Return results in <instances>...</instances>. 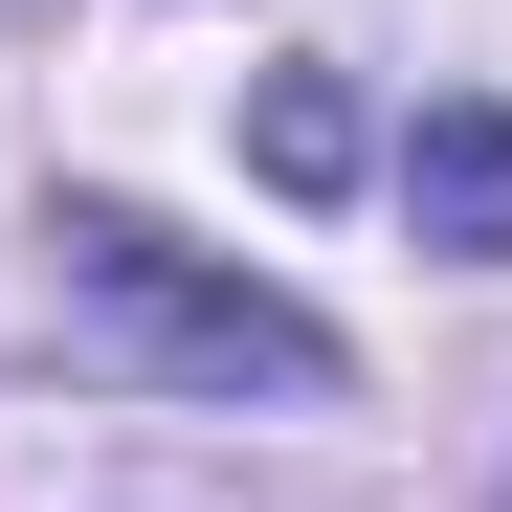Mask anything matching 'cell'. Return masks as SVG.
<instances>
[{
	"label": "cell",
	"mask_w": 512,
	"mask_h": 512,
	"mask_svg": "<svg viewBox=\"0 0 512 512\" xmlns=\"http://www.w3.org/2000/svg\"><path fill=\"white\" fill-rule=\"evenodd\" d=\"M268 179H290V201L357 179V90H334V67H290V90H268Z\"/></svg>",
	"instance_id": "obj_3"
},
{
	"label": "cell",
	"mask_w": 512,
	"mask_h": 512,
	"mask_svg": "<svg viewBox=\"0 0 512 512\" xmlns=\"http://www.w3.org/2000/svg\"><path fill=\"white\" fill-rule=\"evenodd\" d=\"M67 312H112L134 357H156V379H201V401H245V379L312 401V379H334V334H312L290 290H245V268H201V245H156L134 201H67Z\"/></svg>",
	"instance_id": "obj_1"
},
{
	"label": "cell",
	"mask_w": 512,
	"mask_h": 512,
	"mask_svg": "<svg viewBox=\"0 0 512 512\" xmlns=\"http://www.w3.org/2000/svg\"><path fill=\"white\" fill-rule=\"evenodd\" d=\"M401 223L468 245V268H512V112H423L401 134Z\"/></svg>",
	"instance_id": "obj_2"
}]
</instances>
